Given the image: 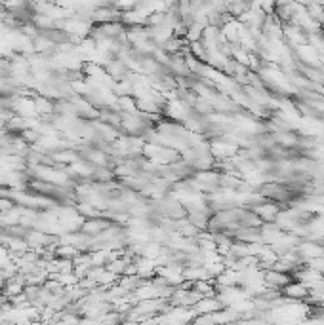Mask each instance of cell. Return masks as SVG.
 <instances>
[{
    "label": "cell",
    "instance_id": "1",
    "mask_svg": "<svg viewBox=\"0 0 324 325\" xmlns=\"http://www.w3.org/2000/svg\"><path fill=\"white\" fill-rule=\"evenodd\" d=\"M115 225V221L113 219H105V217H90V219H84L80 226V232L90 236V238H95V236H99L103 230H107L109 226Z\"/></svg>",
    "mask_w": 324,
    "mask_h": 325
},
{
    "label": "cell",
    "instance_id": "2",
    "mask_svg": "<svg viewBox=\"0 0 324 325\" xmlns=\"http://www.w3.org/2000/svg\"><path fill=\"white\" fill-rule=\"evenodd\" d=\"M265 279L271 287H286L288 286V276L282 272H277V270H271V272L265 274Z\"/></svg>",
    "mask_w": 324,
    "mask_h": 325
},
{
    "label": "cell",
    "instance_id": "3",
    "mask_svg": "<svg viewBox=\"0 0 324 325\" xmlns=\"http://www.w3.org/2000/svg\"><path fill=\"white\" fill-rule=\"evenodd\" d=\"M309 17L311 19H315V21H324V10L320 4H311L309 6Z\"/></svg>",
    "mask_w": 324,
    "mask_h": 325
},
{
    "label": "cell",
    "instance_id": "4",
    "mask_svg": "<svg viewBox=\"0 0 324 325\" xmlns=\"http://www.w3.org/2000/svg\"><path fill=\"white\" fill-rule=\"evenodd\" d=\"M15 206H17V204H15L12 198H2V196H0V215H2V213H10Z\"/></svg>",
    "mask_w": 324,
    "mask_h": 325
}]
</instances>
